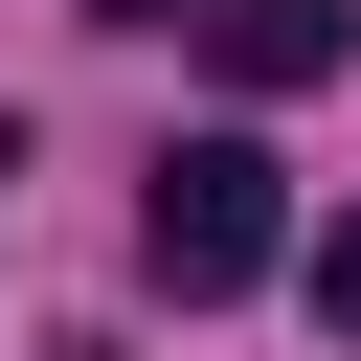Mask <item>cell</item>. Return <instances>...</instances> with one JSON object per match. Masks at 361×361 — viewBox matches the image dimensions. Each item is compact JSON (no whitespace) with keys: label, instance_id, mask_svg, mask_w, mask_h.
I'll return each mask as SVG.
<instances>
[{"label":"cell","instance_id":"277c9868","mask_svg":"<svg viewBox=\"0 0 361 361\" xmlns=\"http://www.w3.org/2000/svg\"><path fill=\"white\" fill-rule=\"evenodd\" d=\"M90 23H180V0H90Z\"/></svg>","mask_w":361,"mask_h":361},{"label":"cell","instance_id":"6da1fadb","mask_svg":"<svg viewBox=\"0 0 361 361\" xmlns=\"http://www.w3.org/2000/svg\"><path fill=\"white\" fill-rule=\"evenodd\" d=\"M271 248H293V203H271V158H248V135H180V158L135 180V271H158L180 316H226Z\"/></svg>","mask_w":361,"mask_h":361},{"label":"cell","instance_id":"7a4b0ae2","mask_svg":"<svg viewBox=\"0 0 361 361\" xmlns=\"http://www.w3.org/2000/svg\"><path fill=\"white\" fill-rule=\"evenodd\" d=\"M180 23H203V68H226V90H316V68L361 45L338 0H180Z\"/></svg>","mask_w":361,"mask_h":361},{"label":"cell","instance_id":"3957f363","mask_svg":"<svg viewBox=\"0 0 361 361\" xmlns=\"http://www.w3.org/2000/svg\"><path fill=\"white\" fill-rule=\"evenodd\" d=\"M316 316H338V338H361V203H338V226H316Z\"/></svg>","mask_w":361,"mask_h":361}]
</instances>
